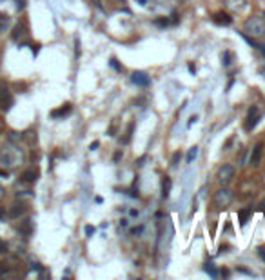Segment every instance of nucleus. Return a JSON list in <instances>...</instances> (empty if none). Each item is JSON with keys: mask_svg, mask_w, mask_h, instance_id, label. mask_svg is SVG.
<instances>
[{"mask_svg": "<svg viewBox=\"0 0 265 280\" xmlns=\"http://www.w3.org/2000/svg\"><path fill=\"white\" fill-rule=\"evenodd\" d=\"M261 17H263V20H265V11H263V15H261Z\"/></svg>", "mask_w": 265, "mask_h": 280, "instance_id": "obj_36", "label": "nucleus"}, {"mask_svg": "<svg viewBox=\"0 0 265 280\" xmlns=\"http://www.w3.org/2000/svg\"><path fill=\"white\" fill-rule=\"evenodd\" d=\"M213 22L216 26H231L232 24V17L225 11H218L213 15Z\"/></svg>", "mask_w": 265, "mask_h": 280, "instance_id": "obj_9", "label": "nucleus"}, {"mask_svg": "<svg viewBox=\"0 0 265 280\" xmlns=\"http://www.w3.org/2000/svg\"><path fill=\"white\" fill-rule=\"evenodd\" d=\"M26 35H28V28H26L24 22H20V24L15 26V29H13V33H11V37H13V40H17V42H19L20 38H24Z\"/></svg>", "mask_w": 265, "mask_h": 280, "instance_id": "obj_11", "label": "nucleus"}, {"mask_svg": "<svg viewBox=\"0 0 265 280\" xmlns=\"http://www.w3.org/2000/svg\"><path fill=\"white\" fill-rule=\"evenodd\" d=\"M157 24L158 26H167L169 22H167V20H157Z\"/></svg>", "mask_w": 265, "mask_h": 280, "instance_id": "obj_31", "label": "nucleus"}, {"mask_svg": "<svg viewBox=\"0 0 265 280\" xmlns=\"http://www.w3.org/2000/svg\"><path fill=\"white\" fill-rule=\"evenodd\" d=\"M0 176H10V171H6V169H0Z\"/></svg>", "mask_w": 265, "mask_h": 280, "instance_id": "obj_30", "label": "nucleus"}, {"mask_svg": "<svg viewBox=\"0 0 265 280\" xmlns=\"http://www.w3.org/2000/svg\"><path fill=\"white\" fill-rule=\"evenodd\" d=\"M37 178H38V173L35 169H28V171H24V173L20 175V180L24 182V184H33Z\"/></svg>", "mask_w": 265, "mask_h": 280, "instance_id": "obj_12", "label": "nucleus"}, {"mask_svg": "<svg viewBox=\"0 0 265 280\" xmlns=\"http://www.w3.org/2000/svg\"><path fill=\"white\" fill-rule=\"evenodd\" d=\"M171 185H173V182H171L169 176H164V178H162V199H167V197H169Z\"/></svg>", "mask_w": 265, "mask_h": 280, "instance_id": "obj_16", "label": "nucleus"}, {"mask_svg": "<svg viewBox=\"0 0 265 280\" xmlns=\"http://www.w3.org/2000/svg\"><path fill=\"white\" fill-rule=\"evenodd\" d=\"M196 157H198V147L194 146V147H191L189 153H187V164H191Z\"/></svg>", "mask_w": 265, "mask_h": 280, "instance_id": "obj_19", "label": "nucleus"}, {"mask_svg": "<svg viewBox=\"0 0 265 280\" xmlns=\"http://www.w3.org/2000/svg\"><path fill=\"white\" fill-rule=\"evenodd\" d=\"M19 140H22V135L17 133V131H13V133H10V142H19Z\"/></svg>", "mask_w": 265, "mask_h": 280, "instance_id": "obj_20", "label": "nucleus"}, {"mask_svg": "<svg viewBox=\"0 0 265 280\" xmlns=\"http://www.w3.org/2000/svg\"><path fill=\"white\" fill-rule=\"evenodd\" d=\"M6 219V213H4V209L0 208V220H4Z\"/></svg>", "mask_w": 265, "mask_h": 280, "instance_id": "obj_34", "label": "nucleus"}, {"mask_svg": "<svg viewBox=\"0 0 265 280\" xmlns=\"http://www.w3.org/2000/svg\"><path fill=\"white\" fill-rule=\"evenodd\" d=\"M131 82L132 84L140 85V87H147V85L151 84V78H149V75L144 71H135L131 75Z\"/></svg>", "mask_w": 265, "mask_h": 280, "instance_id": "obj_7", "label": "nucleus"}, {"mask_svg": "<svg viewBox=\"0 0 265 280\" xmlns=\"http://www.w3.org/2000/svg\"><path fill=\"white\" fill-rule=\"evenodd\" d=\"M205 271H207V273H209L211 276H216V275H218L216 269L213 267V264H207V266H205Z\"/></svg>", "mask_w": 265, "mask_h": 280, "instance_id": "obj_23", "label": "nucleus"}, {"mask_svg": "<svg viewBox=\"0 0 265 280\" xmlns=\"http://www.w3.org/2000/svg\"><path fill=\"white\" fill-rule=\"evenodd\" d=\"M180 157H182L180 153H175V155H173V160H171V164H173V166H176V162L180 160Z\"/></svg>", "mask_w": 265, "mask_h": 280, "instance_id": "obj_24", "label": "nucleus"}, {"mask_svg": "<svg viewBox=\"0 0 265 280\" xmlns=\"http://www.w3.org/2000/svg\"><path fill=\"white\" fill-rule=\"evenodd\" d=\"M232 200H234V193L231 190H227V185H222V190H218L214 193V199H213V204L218 211H222V209L229 208L232 204Z\"/></svg>", "mask_w": 265, "mask_h": 280, "instance_id": "obj_3", "label": "nucleus"}, {"mask_svg": "<svg viewBox=\"0 0 265 280\" xmlns=\"http://www.w3.org/2000/svg\"><path fill=\"white\" fill-rule=\"evenodd\" d=\"M260 209H261V213H263V215H265V199H263V200H261V204H260Z\"/></svg>", "mask_w": 265, "mask_h": 280, "instance_id": "obj_32", "label": "nucleus"}, {"mask_svg": "<svg viewBox=\"0 0 265 280\" xmlns=\"http://www.w3.org/2000/svg\"><path fill=\"white\" fill-rule=\"evenodd\" d=\"M258 255H260L261 260H265V247H263V246L258 247Z\"/></svg>", "mask_w": 265, "mask_h": 280, "instance_id": "obj_25", "label": "nucleus"}, {"mask_svg": "<svg viewBox=\"0 0 265 280\" xmlns=\"http://www.w3.org/2000/svg\"><path fill=\"white\" fill-rule=\"evenodd\" d=\"M4 195H6V190L2 188V185H0V199H4Z\"/></svg>", "mask_w": 265, "mask_h": 280, "instance_id": "obj_33", "label": "nucleus"}, {"mask_svg": "<svg viewBox=\"0 0 265 280\" xmlns=\"http://www.w3.org/2000/svg\"><path fill=\"white\" fill-rule=\"evenodd\" d=\"M15 2H17V10H24V2L26 0H15Z\"/></svg>", "mask_w": 265, "mask_h": 280, "instance_id": "obj_26", "label": "nucleus"}, {"mask_svg": "<svg viewBox=\"0 0 265 280\" xmlns=\"http://www.w3.org/2000/svg\"><path fill=\"white\" fill-rule=\"evenodd\" d=\"M93 233H95V228H91V226L85 228V235H93Z\"/></svg>", "mask_w": 265, "mask_h": 280, "instance_id": "obj_29", "label": "nucleus"}, {"mask_svg": "<svg viewBox=\"0 0 265 280\" xmlns=\"http://www.w3.org/2000/svg\"><path fill=\"white\" fill-rule=\"evenodd\" d=\"M13 106V95H11L10 85L6 82H0V110L8 111Z\"/></svg>", "mask_w": 265, "mask_h": 280, "instance_id": "obj_5", "label": "nucleus"}, {"mask_svg": "<svg viewBox=\"0 0 265 280\" xmlns=\"http://www.w3.org/2000/svg\"><path fill=\"white\" fill-rule=\"evenodd\" d=\"M261 155H263V142H258L254 147H252V153H251V164L254 167L260 166Z\"/></svg>", "mask_w": 265, "mask_h": 280, "instance_id": "obj_10", "label": "nucleus"}, {"mask_svg": "<svg viewBox=\"0 0 265 280\" xmlns=\"http://www.w3.org/2000/svg\"><path fill=\"white\" fill-rule=\"evenodd\" d=\"M261 119V111L258 106H252L251 110H249V113H247V119H245V129L247 131H251V129L256 128V124L260 122Z\"/></svg>", "mask_w": 265, "mask_h": 280, "instance_id": "obj_6", "label": "nucleus"}, {"mask_svg": "<svg viewBox=\"0 0 265 280\" xmlns=\"http://www.w3.org/2000/svg\"><path fill=\"white\" fill-rule=\"evenodd\" d=\"M2 128H4V122H2V119H0V131H2Z\"/></svg>", "mask_w": 265, "mask_h": 280, "instance_id": "obj_35", "label": "nucleus"}, {"mask_svg": "<svg viewBox=\"0 0 265 280\" xmlns=\"http://www.w3.org/2000/svg\"><path fill=\"white\" fill-rule=\"evenodd\" d=\"M223 58H225V62H223V64H225V66H229V64H231V53H225V55H223Z\"/></svg>", "mask_w": 265, "mask_h": 280, "instance_id": "obj_27", "label": "nucleus"}, {"mask_svg": "<svg viewBox=\"0 0 265 280\" xmlns=\"http://www.w3.org/2000/svg\"><path fill=\"white\" fill-rule=\"evenodd\" d=\"M28 211V202H24V200H17L13 206H11V219H19V217H22V215Z\"/></svg>", "mask_w": 265, "mask_h": 280, "instance_id": "obj_8", "label": "nucleus"}, {"mask_svg": "<svg viewBox=\"0 0 265 280\" xmlns=\"http://www.w3.org/2000/svg\"><path fill=\"white\" fill-rule=\"evenodd\" d=\"M234 167L231 166V164H223V166H220V169H218L216 173V178H218V184L220 185H229L232 182V178H234Z\"/></svg>", "mask_w": 265, "mask_h": 280, "instance_id": "obj_4", "label": "nucleus"}, {"mask_svg": "<svg viewBox=\"0 0 265 280\" xmlns=\"http://www.w3.org/2000/svg\"><path fill=\"white\" fill-rule=\"evenodd\" d=\"M19 231L22 233L24 237H29V235L33 233V222H31V220H26V222L19 228Z\"/></svg>", "mask_w": 265, "mask_h": 280, "instance_id": "obj_18", "label": "nucleus"}, {"mask_svg": "<svg viewBox=\"0 0 265 280\" xmlns=\"http://www.w3.org/2000/svg\"><path fill=\"white\" fill-rule=\"evenodd\" d=\"M8 251H10V246H8V242L0 240V255H6Z\"/></svg>", "mask_w": 265, "mask_h": 280, "instance_id": "obj_22", "label": "nucleus"}, {"mask_svg": "<svg viewBox=\"0 0 265 280\" xmlns=\"http://www.w3.org/2000/svg\"><path fill=\"white\" fill-rule=\"evenodd\" d=\"M243 31L247 33V37L252 38H261L265 37V20L263 17H258V15H252L245 20L243 24Z\"/></svg>", "mask_w": 265, "mask_h": 280, "instance_id": "obj_2", "label": "nucleus"}, {"mask_svg": "<svg viewBox=\"0 0 265 280\" xmlns=\"http://www.w3.org/2000/svg\"><path fill=\"white\" fill-rule=\"evenodd\" d=\"M71 110H73V106H71V104H64V106L60 108V110L51 111V117H53V119H62V117H67V115L71 113Z\"/></svg>", "mask_w": 265, "mask_h": 280, "instance_id": "obj_13", "label": "nucleus"}, {"mask_svg": "<svg viewBox=\"0 0 265 280\" xmlns=\"http://www.w3.org/2000/svg\"><path fill=\"white\" fill-rule=\"evenodd\" d=\"M10 26H11L10 15L0 13V33H2V31H6V29H10Z\"/></svg>", "mask_w": 265, "mask_h": 280, "instance_id": "obj_17", "label": "nucleus"}, {"mask_svg": "<svg viewBox=\"0 0 265 280\" xmlns=\"http://www.w3.org/2000/svg\"><path fill=\"white\" fill-rule=\"evenodd\" d=\"M26 155L15 142H8L2 149H0V164L6 169H17L24 164Z\"/></svg>", "mask_w": 265, "mask_h": 280, "instance_id": "obj_1", "label": "nucleus"}, {"mask_svg": "<svg viewBox=\"0 0 265 280\" xmlns=\"http://www.w3.org/2000/svg\"><path fill=\"white\" fill-rule=\"evenodd\" d=\"M111 66H113L114 69H118V71H120V69H122V67H120L118 64H116V60H114V58H111Z\"/></svg>", "mask_w": 265, "mask_h": 280, "instance_id": "obj_28", "label": "nucleus"}, {"mask_svg": "<svg viewBox=\"0 0 265 280\" xmlns=\"http://www.w3.org/2000/svg\"><path fill=\"white\" fill-rule=\"evenodd\" d=\"M251 215H252L251 208L240 209V211H238V222H240V226H245V224L249 222V217H251Z\"/></svg>", "mask_w": 265, "mask_h": 280, "instance_id": "obj_15", "label": "nucleus"}, {"mask_svg": "<svg viewBox=\"0 0 265 280\" xmlns=\"http://www.w3.org/2000/svg\"><path fill=\"white\" fill-rule=\"evenodd\" d=\"M131 133H132V124L127 128V131H125V137H123V140H122L123 144H129V140H131Z\"/></svg>", "mask_w": 265, "mask_h": 280, "instance_id": "obj_21", "label": "nucleus"}, {"mask_svg": "<svg viewBox=\"0 0 265 280\" xmlns=\"http://www.w3.org/2000/svg\"><path fill=\"white\" fill-rule=\"evenodd\" d=\"M225 6L232 11H241L247 6V0H225Z\"/></svg>", "mask_w": 265, "mask_h": 280, "instance_id": "obj_14", "label": "nucleus"}]
</instances>
